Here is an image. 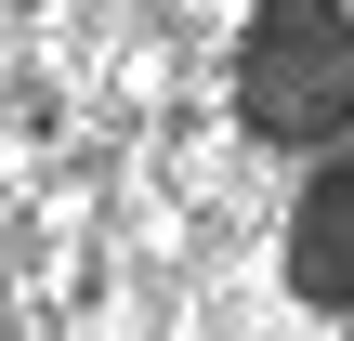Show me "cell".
<instances>
[{
  "mask_svg": "<svg viewBox=\"0 0 354 341\" xmlns=\"http://www.w3.org/2000/svg\"><path fill=\"white\" fill-rule=\"evenodd\" d=\"M236 105L263 145H342L354 131V13L342 0H263L236 39Z\"/></svg>",
  "mask_w": 354,
  "mask_h": 341,
  "instance_id": "6da1fadb",
  "label": "cell"
},
{
  "mask_svg": "<svg viewBox=\"0 0 354 341\" xmlns=\"http://www.w3.org/2000/svg\"><path fill=\"white\" fill-rule=\"evenodd\" d=\"M289 289L328 302V315H354V145H328V171L289 210Z\"/></svg>",
  "mask_w": 354,
  "mask_h": 341,
  "instance_id": "7a4b0ae2",
  "label": "cell"
}]
</instances>
